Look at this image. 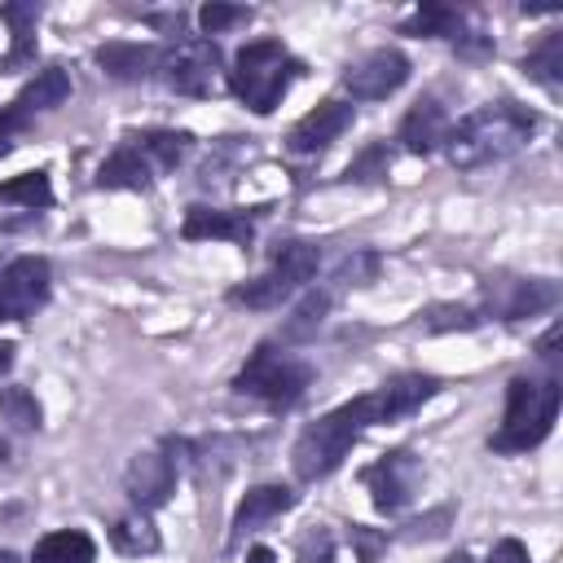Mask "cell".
I'll use <instances>...</instances> for the list:
<instances>
[{
    "instance_id": "6da1fadb",
    "label": "cell",
    "mask_w": 563,
    "mask_h": 563,
    "mask_svg": "<svg viewBox=\"0 0 563 563\" xmlns=\"http://www.w3.org/2000/svg\"><path fill=\"white\" fill-rule=\"evenodd\" d=\"M369 427H387V405L374 391L365 396H352L343 405H334L330 413H321L317 422H308L290 449V466L303 484H317L325 475H334L343 466V457L356 449V440L369 431Z\"/></svg>"
},
{
    "instance_id": "7a4b0ae2",
    "label": "cell",
    "mask_w": 563,
    "mask_h": 563,
    "mask_svg": "<svg viewBox=\"0 0 563 563\" xmlns=\"http://www.w3.org/2000/svg\"><path fill=\"white\" fill-rule=\"evenodd\" d=\"M537 110L501 97V101H488L471 114H462L457 123H449L444 132V154L453 167L462 172H475V167H488V163H501L510 158L515 150H523L537 132Z\"/></svg>"
},
{
    "instance_id": "3957f363",
    "label": "cell",
    "mask_w": 563,
    "mask_h": 563,
    "mask_svg": "<svg viewBox=\"0 0 563 563\" xmlns=\"http://www.w3.org/2000/svg\"><path fill=\"white\" fill-rule=\"evenodd\" d=\"M563 405V383L559 374H541V378H510L506 383V409H501V427L488 435V449L510 457V453H528L537 449L559 418Z\"/></svg>"
},
{
    "instance_id": "277c9868",
    "label": "cell",
    "mask_w": 563,
    "mask_h": 563,
    "mask_svg": "<svg viewBox=\"0 0 563 563\" xmlns=\"http://www.w3.org/2000/svg\"><path fill=\"white\" fill-rule=\"evenodd\" d=\"M303 75V62L273 35L251 40L233 53L229 62V92L251 110V114H273L290 84Z\"/></svg>"
},
{
    "instance_id": "5b68a950",
    "label": "cell",
    "mask_w": 563,
    "mask_h": 563,
    "mask_svg": "<svg viewBox=\"0 0 563 563\" xmlns=\"http://www.w3.org/2000/svg\"><path fill=\"white\" fill-rule=\"evenodd\" d=\"M312 378H317V369L303 356H295L282 343H260L233 374V391L264 409H295L308 396Z\"/></svg>"
},
{
    "instance_id": "8992f818",
    "label": "cell",
    "mask_w": 563,
    "mask_h": 563,
    "mask_svg": "<svg viewBox=\"0 0 563 563\" xmlns=\"http://www.w3.org/2000/svg\"><path fill=\"white\" fill-rule=\"evenodd\" d=\"M321 268V246L317 242H303V238H290V242H277L273 246V260L260 277L242 282L229 290V303L233 308H251V312H268V308H282L286 299H295Z\"/></svg>"
},
{
    "instance_id": "52a82bcc",
    "label": "cell",
    "mask_w": 563,
    "mask_h": 563,
    "mask_svg": "<svg viewBox=\"0 0 563 563\" xmlns=\"http://www.w3.org/2000/svg\"><path fill=\"white\" fill-rule=\"evenodd\" d=\"M189 471V440L185 435H163L158 444L132 453L128 471H123V493L136 510H158L172 501L180 475Z\"/></svg>"
},
{
    "instance_id": "ba28073f",
    "label": "cell",
    "mask_w": 563,
    "mask_h": 563,
    "mask_svg": "<svg viewBox=\"0 0 563 563\" xmlns=\"http://www.w3.org/2000/svg\"><path fill=\"white\" fill-rule=\"evenodd\" d=\"M154 79H163L167 92L176 97H211L216 79H220V48L207 35H180L158 44V70Z\"/></svg>"
},
{
    "instance_id": "9c48e42d",
    "label": "cell",
    "mask_w": 563,
    "mask_h": 563,
    "mask_svg": "<svg viewBox=\"0 0 563 563\" xmlns=\"http://www.w3.org/2000/svg\"><path fill=\"white\" fill-rule=\"evenodd\" d=\"M559 303V282L550 277H484L479 286V321H523L537 312H550Z\"/></svg>"
},
{
    "instance_id": "30bf717a",
    "label": "cell",
    "mask_w": 563,
    "mask_h": 563,
    "mask_svg": "<svg viewBox=\"0 0 563 563\" xmlns=\"http://www.w3.org/2000/svg\"><path fill=\"white\" fill-rule=\"evenodd\" d=\"M53 295V268L44 255H13L0 264V321L35 317Z\"/></svg>"
},
{
    "instance_id": "8fae6325",
    "label": "cell",
    "mask_w": 563,
    "mask_h": 563,
    "mask_svg": "<svg viewBox=\"0 0 563 563\" xmlns=\"http://www.w3.org/2000/svg\"><path fill=\"white\" fill-rule=\"evenodd\" d=\"M418 475H422V462L413 457V449H387L361 471V484L378 515H400L418 493Z\"/></svg>"
},
{
    "instance_id": "7c38bea8",
    "label": "cell",
    "mask_w": 563,
    "mask_h": 563,
    "mask_svg": "<svg viewBox=\"0 0 563 563\" xmlns=\"http://www.w3.org/2000/svg\"><path fill=\"white\" fill-rule=\"evenodd\" d=\"M409 79V57L400 48H369L356 62L343 66V88L352 92V101H383L396 88H405Z\"/></svg>"
},
{
    "instance_id": "4fadbf2b",
    "label": "cell",
    "mask_w": 563,
    "mask_h": 563,
    "mask_svg": "<svg viewBox=\"0 0 563 563\" xmlns=\"http://www.w3.org/2000/svg\"><path fill=\"white\" fill-rule=\"evenodd\" d=\"M260 216L264 207H189L180 220V233L189 242H233L246 251L255 242Z\"/></svg>"
},
{
    "instance_id": "5bb4252c",
    "label": "cell",
    "mask_w": 563,
    "mask_h": 563,
    "mask_svg": "<svg viewBox=\"0 0 563 563\" xmlns=\"http://www.w3.org/2000/svg\"><path fill=\"white\" fill-rule=\"evenodd\" d=\"M400 35L449 40V44H453L457 53H466V57H484V53L493 48V40L479 35V31H471L466 18H462L457 9H449V4H422V9H413V13L400 22Z\"/></svg>"
},
{
    "instance_id": "9a60e30c",
    "label": "cell",
    "mask_w": 563,
    "mask_h": 563,
    "mask_svg": "<svg viewBox=\"0 0 563 563\" xmlns=\"http://www.w3.org/2000/svg\"><path fill=\"white\" fill-rule=\"evenodd\" d=\"M352 119H356L352 101L325 97L321 106H312V110H308V114L286 132V150H290V154H299V158L321 154V150H330V145L352 128Z\"/></svg>"
},
{
    "instance_id": "2e32d148",
    "label": "cell",
    "mask_w": 563,
    "mask_h": 563,
    "mask_svg": "<svg viewBox=\"0 0 563 563\" xmlns=\"http://www.w3.org/2000/svg\"><path fill=\"white\" fill-rule=\"evenodd\" d=\"M295 501H299V493L286 488V484H255V488H246L242 501H238V510H233V519H229L224 550H238V545H242L246 537H255L264 523L282 519Z\"/></svg>"
},
{
    "instance_id": "e0dca14e",
    "label": "cell",
    "mask_w": 563,
    "mask_h": 563,
    "mask_svg": "<svg viewBox=\"0 0 563 563\" xmlns=\"http://www.w3.org/2000/svg\"><path fill=\"white\" fill-rule=\"evenodd\" d=\"M449 114H444V106L435 101V97H418L409 110H405V119H400V128H396V141L409 150V154H435L440 145H444V132H449Z\"/></svg>"
},
{
    "instance_id": "ac0fdd59",
    "label": "cell",
    "mask_w": 563,
    "mask_h": 563,
    "mask_svg": "<svg viewBox=\"0 0 563 563\" xmlns=\"http://www.w3.org/2000/svg\"><path fill=\"white\" fill-rule=\"evenodd\" d=\"M92 57L119 84H141V79H154L158 70V44H141V40H110Z\"/></svg>"
},
{
    "instance_id": "d6986e66",
    "label": "cell",
    "mask_w": 563,
    "mask_h": 563,
    "mask_svg": "<svg viewBox=\"0 0 563 563\" xmlns=\"http://www.w3.org/2000/svg\"><path fill=\"white\" fill-rule=\"evenodd\" d=\"M158 180V172L150 167V158L132 145V136H123L114 145V154L97 167V185L101 189H150Z\"/></svg>"
},
{
    "instance_id": "ffe728a7",
    "label": "cell",
    "mask_w": 563,
    "mask_h": 563,
    "mask_svg": "<svg viewBox=\"0 0 563 563\" xmlns=\"http://www.w3.org/2000/svg\"><path fill=\"white\" fill-rule=\"evenodd\" d=\"M0 22H9V31H13L9 53L0 57V75L31 66V62H35V22H40V4H35V0L0 4Z\"/></svg>"
},
{
    "instance_id": "44dd1931",
    "label": "cell",
    "mask_w": 563,
    "mask_h": 563,
    "mask_svg": "<svg viewBox=\"0 0 563 563\" xmlns=\"http://www.w3.org/2000/svg\"><path fill=\"white\" fill-rule=\"evenodd\" d=\"M66 97H70V75H66V66H44V70H35V79H31V84H26L9 106L31 123L35 114L57 110Z\"/></svg>"
},
{
    "instance_id": "7402d4cb",
    "label": "cell",
    "mask_w": 563,
    "mask_h": 563,
    "mask_svg": "<svg viewBox=\"0 0 563 563\" xmlns=\"http://www.w3.org/2000/svg\"><path fill=\"white\" fill-rule=\"evenodd\" d=\"M132 136V145L150 158V167L163 176V172H176L185 158H189V150H194V136L189 132H180V128H141V132H128Z\"/></svg>"
},
{
    "instance_id": "603a6c76",
    "label": "cell",
    "mask_w": 563,
    "mask_h": 563,
    "mask_svg": "<svg viewBox=\"0 0 563 563\" xmlns=\"http://www.w3.org/2000/svg\"><path fill=\"white\" fill-rule=\"evenodd\" d=\"M31 563H97V541L84 528H57L35 541Z\"/></svg>"
},
{
    "instance_id": "cb8c5ba5",
    "label": "cell",
    "mask_w": 563,
    "mask_h": 563,
    "mask_svg": "<svg viewBox=\"0 0 563 563\" xmlns=\"http://www.w3.org/2000/svg\"><path fill=\"white\" fill-rule=\"evenodd\" d=\"M330 303H334V290H330V286L308 290V295H303V303L286 317V325L277 330V339H273V343H282V347H290V343H308V339L321 330V321H325Z\"/></svg>"
},
{
    "instance_id": "d4e9b609",
    "label": "cell",
    "mask_w": 563,
    "mask_h": 563,
    "mask_svg": "<svg viewBox=\"0 0 563 563\" xmlns=\"http://www.w3.org/2000/svg\"><path fill=\"white\" fill-rule=\"evenodd\" d=\"M110 545L119 550V554H154L163 541H158V528H154V519H150V510H128V515H119L114 523H110Z\"/></svg>"
},
{
    "instance_id": "484cf974",
    "label": "cell",
    "mask_w": 563,
    "mask_h": 563,
    "mask_svg": "<svg viewBox=\"0 0 563 563\" xmlns=\"http://www.w3.org/2000/svg\"><path fill=\"white\" fill-rule=\"evenodd\" d=\"M523 70H528L537 84H545L550 92H559V88H563V31L541 35V44H537V48H528Z\"/></svg>"
},
{
    "instance_id": "4316f807",
    "label": "cell",
    "mask_w": 563,
    "mask_h": 563,
    "mask_svg": "<svg viewBox=\"0 0 563 563\" xmlns=\"http://www.w3.org/2000/svg\"><path fill=\"white\" fill-rule=\"evenodd\" d=\"M0 202H13V207H26V211H44L53 207V180L48 172H22L13 180H0Z\"/></svg>"
},
{
    "instance_id": "83f0119b",
    "label": "cell",
    "mask_w": 563,
    "mask_h": 563,
    "mask_svg": "<svg viewBox=\"0 0 563 563\" xmlns=\"http://www.w3.org/2000/svg\"><path fill=\"white\" fill-rule=\"evenodd\" d=\"M0 422L13 431H40V422H44L40 400L26 387H0Z\"/></svg>"
},
{
    "instance_id": "f1b7e54d",
    "label": "cell",
    "mask_w": 563,
    "mask_h": 563,
    "mask_svg": "<svg viewBox=\"0 0 563 563\" xmlns=\"http://www.w3.org/2000/svg\"><path fill=\"white\" fill-rule=\"evenodd\" d=\"M255 18V9H246V4H202L198 9V26H202V35L211 40V35H224V31H233V26H246Z\"/></svg>"
},
{
    "instance_id": "f546056e",
    "label": "cell",
    "mask_w": 563,
    "mask_h": 563,
    "mask_svg": "<svg viewBox=\"0 0 563 563\" xmlns=\"http://www.w3.org/2000/svg\"><path fill=\"white\" fill-rule=\"evenodd\" d=\"M387 167H391V150H387V141H374V145H365V150L343 167V180H383Z\"/></svg>"
},
{
    "instance_id": "4dcf8cb0",
    "label": "cell",
    "mask_w": 563,
    "mask_h": 563,
    "mask_svg": "<svg viewBox=\"0 0 563 563\" xmlns=\"http://www.w3.org/2000/svg\"><path fill=\"white\" fill-rule=\"evenodd\" d=\"M295 563H334V537L325 523H308L295 541Z\"/></svg>"
},
{
    "instance_id": "1f68e13d",
    "label": "cell",
    "mask_w": 563,
    "mask_h": 563,
    "mask_svg": "<svg viewBox=\"0 0 563 563\" xmlns=\"http://www.w3.org/2000/svg\"><path fill=\"white\" fill-rule=\"evenodd\" d=\"M378 277V255L374 251H352L339 268H334V286H369Z\"/></svg>"
},
{
    "instance_id": "d6a6232c",
    "label": "cell",
    "mask_w": 563,
    "mask_h": 563,
    "mask_svg": "<svg viewBox=\"0 0 563 563\" xmlns=\"http://www.w3.org/2000/svg\"><path fill=\"white\" fill-rule=\"evenodd\" d=\"M347 541L356 550V563H378V554L387 550V528H365V523H352L347 528Z\"/></svg>"
},
{
    "instance_id": "836d02e7",
    "label": "cell",
    "mask_w": 563,
    "mask_h": 563,
    "mask_svg": "<svg viewBox=\"0 0 563 563\" xmlns=\"http://www.w3.org/2000/svg\"><path fill=\"white\" fill-rule=\"evenodd\" d=\"M26 128H31V123H26V119H22L13 106H0V158H4V154L18 145V136H22Z\"/></svg>"
},
{
    "instance_id": "e575fe53",
    "label": "cell",
    "mask_w": 563,
    "mask_h": 563,
    "mask_svg": "<svg viewBox=\"0 0 563 563\" xmlns=\"http://www.w3.org/2000/svg\"><path fill=\"white\" fill-rule=\"evenodd\" d=\"M488 563H532V559H528V545H523V541H515V537H501V541L493 545Z\"/></svg>"
},
{
    "instance_id": "d590c367",
    "label": "cell",
    "mask_w": 563,
    "mask_h": 563,
    "mask_svg": "<svg viewBox=\"0 0 563 563\" xmlns=\"http://www.w3.org/2000/svg\"><path fill=\"white\" fill-rule=\"evenodd\" d=\"M246 563H277V554H273L268 545H251V550H246Z\"/></svg>"
},
{
    "instance_id": "8d00e7d4",
    "label": "cell",
    "mask_w": 563,
    "mask_h": 563,
    "mask_svg": "<svg viewBox=\"0 0 563 563\" xmlns=\"http://www.w3.org/2000/svg\"><path fill=\"white\" fill-rule=\"evenodd\" d=\"M13 352H18L13 343H0V374H9V369H13Z\"/></svg>"
},
{
    "instance_id": "74e56055",
    "label": "cell",
    "mask_w": 563,
    "mask_h": 563,
    "mask_svg": "<svg viewBox=\"0 0 563 563\" xmlns=\"http://www.w3.org/2000/svg\"><path fill=\"white\" fill-rule=\"evenodd\" d=\"M444 563H471V554H466V550H457V554H449Z\"/></svg>"
},
{
    "instance_id": "f35d334b",
    "label": "cell",
    "mask_w": 563,
    "mask_h": 563,
    "mask_svg": "<svg viewBox=\"0 0 563 563\" xmlns=\"http://www.w3.org/2000/svg\"><path fill=\"white\" fill-rule=\"evenodd\" d=\"M4 462H9V440L0 435V466H4Z\"/></svg>"
},
{
    "instance_id": "ab89813d",
    "label": "cell",
    "mask_w": 563,
    "mask_h": 563,
    "mask_svg": "<svg viewBox=\"0 0 563 563\" xmlns=\"http://www.w3.org/2000/svg\"><path fill=\"white\" fill-rule=\"evenodd\" d=\"M0 563H18V554L13 550H0Z\"/></svg>"
}]
</instances>
